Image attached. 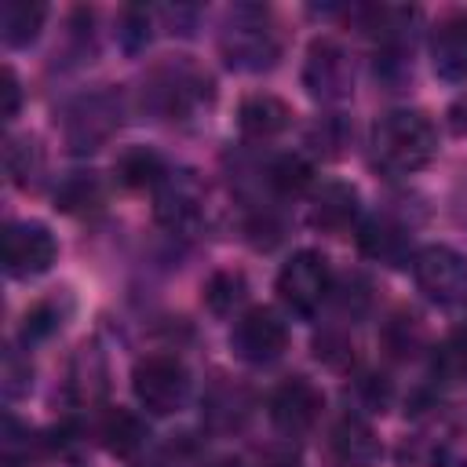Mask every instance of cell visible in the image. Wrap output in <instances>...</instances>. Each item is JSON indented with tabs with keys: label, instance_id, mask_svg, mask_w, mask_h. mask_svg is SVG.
Segmentation results:
<instances>
[{
	"label": "cell",
	"instance_id": "1",
	"mask_svg": "<svg viewBox=\"0 0 467 467\" xmlns=\"http://www.w3.org/2000/svg\"><path fill=\"white\" fill-rule=\"evenodd\" d=\"M438 153V131L420 109H394L372 128V164L387 175H412Z\"/></svg>",
	"mask_w": 467,
	"mask_h": 467
},
{
	"label": "cell",
	"instance_id": "2",
	"mask_svg": "<svg viewBox=\"0 0 467 467\" xmlns=\"http://www.w3.org/2000/svg\"><path fill=\"white\" fill-rule=\"evenodd\" d=\"M219 51H223L230 69L263 73L277 62L281 40H277V29L263 7H234L226 26H223Z\"/></svg>",
	"mask_w": 467,
	"mask_h": 467
},
{
	"label": "cell",
	"instance_id": "3",
	"mask_svg": "<svg viewBox=\"0 0 467 467\" xmlns=\"http://www.w3.org/2000/svg\"><path fill=\"white\" fill-rule=\"evenodd\" d=\"M212 99V80L190 66L186 58H171V62H161L146 84H142V106L164 120H179V117H190L193 109H201L204 102Z\"/></svg>",
	"mask_w": 467,
	"mask_h": 467
},
{
	"label": "cell",
	"instance_id": "4",
	"mask_svg": "<svg viewBox=\"0 0 467 467\" xmlns=\"http://www.w3.org/2000/svg\"><path fill=\"white\" fill-rule=\"evenodd\" d=\"M131 390L150 416H171L190 394V372L175 354H146L131 368Z\"/></svg>",
	"mask_w": 467,
	"mask_h": 467
},
{
	"label": "cell",
	"instance_id": "5",
	"mask_svg": "<svg viewBox=\"0 0 467 467\" xmlns=\"http://www.w3.org/2000/svg\"><path fill=\"white\" fill-rule=\"evenodd\" d=\"M328 292H332V270H328V259L314 248L296 252L277 274V296L299 317L317 314Z\"/></svg>",
	"mask_w": 467,
	"mask_h": 467
},
{
	"label": "cell",
	"instance_id": "6",
	"mask_svg": "<svg viewBox=\"0 0 467 467\" xmlns=\"http://www.w3.org/2000/svg\"><path fill=\"white\" fill-rule=\"evenodd\" d=\"M303 88L317 102H343L354 91V58L336 36H317L303 58Z\"/></svg>",
	"mask_w": 467,
	"mask_h": 467
},
{
	"label": "cell",
	"instance_id": "7",
	"mask_svg": "<svg viewBox=\"0 0 467 467\" xmlns=\"http://www.w3.org/2000/svg\"><path fill=\"white\" fill-rule=\"evenodd\" d=\"M412 277L416 288L438 306L467 299V255L449 244H423L412 255Z\"/></svg>",
	"mask_w": 467,
	"mask_h": 467
},
{
	"label": "cell",
	"instance_id": "8",
	"mask_svg": "<svg viewBox=\"0 0 467 467\" xmlns=\"http://www.w3.org/2000/svg\"><path fill=\"white\" fill-rule=\"evenodd\" d=\"M230 350L244 365H274L288 350V325L270 306H248L230 328Z\"/></svg>",
	"mask_w": 467,
	"mask_h": 467
},
{
	"label": "cell",
	"instance_id": "9",
	"mask_svg": "<svg viewBox=\"0 0 467 467\" xmlns=\"http://www.w3.org/2000/svg\"><path fill=\"white\" fill-rule=\"evenodd\" d=\"M58 255L55 234L44 223H7L4 230V270L11 277L47 274Z\"/></svg>",
	"mask_w": 467,
	"mask_h": 467
},
{
	"label": "cell",
	"instance_id": "10",
	"mask_svg": "<svg viewBox=\"0 0 467 467\" xmlns=\"http://www.w3.org/2000/svg\"><path fill=\"white\" fill-rule=\"evenodd\" d=\"M325 409V394L317 383H310L306 376H292L285 379L274 394H270V420L277 431L285 434H303L321 420Z\"/></svg>",
	"mask_w": 467,
	"mask_h": 467
},
{
	"label": "cell",
	"instance_id": "11",
	"mask_svg": "<svg viewBox=\"0 0 467 467\" xmlns=\"http://www.w3.org/2000/svg\"><path fill=\"white\" fill-rule=\"evenodd\" d=\"M201 204H204V190L193 179V171H164V179L157 182V219L171 230H186L201 219Z\"/></svg>",
	"mask_w": 467,
	"mask_h": 467
},
{
	"label": "cell",
	"instance_id": "12",
	"mask_svg": "<svg viewBox=\"0 0 467 467\" xmlns=\"http://www.w3.org/2000/svg\"><path fill=\"white\" fill-rule=\"evenodd\" d=\"M431 66L441 80H467V11H449L431 29Z\"/></svg>",
	"mask_w": 467,
	"mask_h": 467
},
{
	"label": "cell",
	"instance_id": "13",
	"mask_svg": "<svg viewBox=\"0 0 467 467\" xmlns=\"http://www.w3.org/2000/svg\"><path fill=\"white\" fill-rule=\"evenodd\" d=\"M117 128V102L113 95L99 91V95H88L80 99L73 109H69V120H66V139L73 150H99L109 131Z\"/></svg>",
	"mask_w": 467,
	"mask_h": 467
},
{
	"label": "cell",
	"instance_id": "14",
	"mask_svg": "<svg viewBox=\"0 0 467 467\" xmlns=\"http://www.w3.org/2000/svg\"><path fill=\"white\" fill-rule=\"evenodd\" d=\"M328 456L336 467H376L383 445L361 416H343L328 434Z\"/></svg>",
	"mask_w": 467,
	"mask_h": 467
},
{
	"label": "cell",
	"instance_id": "15",
	"mask_svg": "<svg viewBox=\"0 0 467 467\" xmlns=\"http://www.w3.org/2000/svg\"><path fill=\"white\" fill-rule=\"evenodd\" d=\"M358 212H361V201H358V190L350 182H325L314 193L310 226L321 234H332V237H343L358 223Z\"/></svg>",
	"mask_w": 467,
	"mask_h": 467
},
{
	"label": "cell",
	"instance_id": "16",
	"mask_svg": "<svg viewBox=\"0 0 467 467\" xmlns=\"http://www.w3.org/2000/svg\"><path fill=\"white\" fill-rule=\"evenodd\" d=\"M358 248H361L368 259L387 263V266H405V263H412V259H409V230H405L398 219H390V215L368 219V223L361 226V234H358Z\"/></svg>",
	"mask_w": 467,
	"mask_h": 467
},
{
	"label": "cell",
	"instance_id": "17",
	"mask_svg": "<svg viewBox=\"0 0 467 467\" xmlns=\"http://www.w3.org/2000/svg\"><path fill=\"white\" fill-rule=\"evenodd\" d=\"M292 124V109L277 95H248L237 106V128L248 139H274Z\"/></svg>",
	"mask_w": 467,
	"mask_h": 467
},
{
	"label": "cell",
	"instance_id": "18",
	"mask_svg": "<svg viewBox=\"0 0 467 467\" xmlns=\"http://www.w3.org/2000/svg\"><path fill=\"white\" fill-rule=\"evenodd\" d=\"M106 376L109 372H106V358H102L99 343H84L77 350V358H73V368H69V390H73V398L80 405H99L106 398V387H109Z\"/></svg>",
	"mask_w": 467,
	"mask_h": 467
},
{
	"label": "cell",
	"instance_id": "19",
	"mask_svg": "<svg viewBox=\"0 0 467 467\" xmlns=\"http://www.w3.org/2000/svg\"><path fill=\"white\" fill-rule=\"evenodd\" d=\"M47 7L36 0H7L0 7V36L7 47H26L36 40L40 26H44Z\"/></svg>",
	"mask_w": 467,
	"mask_h": 467
},
{
	"label": "cell",
	"instance_id": "20",
	"mask_svg": "<svg viewBox=\"0 0 467 467\" xmlns=\"http://www.w3.org/2000/svg\"><path fill=\"white\" fill-rule=\"evenodd\" d=\"M99 438H102V449L113 452V456H131L142 449L146 441V427L135 412L128 409H109L99 423Z\"/></svg>",
	"mask_w": 467,
	"mask_h": 467
},
{
	"label": "cell",
	"instance_id": "21",
	"mask_svg": "<svg viewBox=\"0 0 467 467\" xmlns=\"http://www.w3.org/2000/svg\"><path fill=\"white\" fill-rule=\"evenodd\" d=\"M113 171H117V179H120L124 186H131V190H139V186H157V182L164 179L161 157H157L153 150H142V146L120 153V161L113 164Z\"/></svg>",
	"mask_w": 467,
	"mask_h": 467
},
{
	"label": "cell",
	"instance_id": "22",
	"mask_svg": "<svg viewBox=\"0 0 467 467\" xmlns=\"http://www.w3.org/2000/svg\"><path fill=\"white\" fill-rule=\"evenodd\" d=\"M248 296V281L241 270H219L204 285V303L212 314H234Z\"/></svg>",
	"mask_w": 467,
	"mask_h": 467
},
{
	"label": "cell",
	"instance_id": "23",
	"mask_svg": "<svg viewBox=\"0 0 467 467\" xmlns=\"http://www.w3.org/2000/svg\"><path fill=\"white\" fill-rule=\"evenodd\" d=\"M266 179H270V186H274L281 197H299V193L310 186V164H306L303 157H296V153H285V157H277V161L270 164Z\"/></svg>",
	"mask_w": 467,
	"mask_h": 467
},
{
	"label": "cell",
	"instance_id": "24",
	"mask_svg": "<svg viewBox=\"0 0 467 467\" xmlns=\"http://www.w3.org/2000/svg\"><path fill=\"white\" fill-rule=\"evenodd\" d=\"M350 124L339 117V113H328V117H321L314 128H310V135H306V142L321 153V157H343V150L350 146Z\"/></svg>",
	"mask_w": 467,
	"mask_h": 467
},
{
	"label": "cell",
	"instance_id": "25",
	"mask_svg": "<svg viewBox=\"0 0 467 467\" xmlns=\"http://www.w3.org/2000/svg\"><path fill=\"white\" fill-rule=\"evenodd\" d=\"M36 164H40V153H36V142L33 139H11L7 142V171L15 175L18 186H29Z\"/></svg>",
	"mask_w": 467,
	"mask_h": 467
},
{
	"label": "cell",
	"instance_id": "26",
	"mask_svg": "<svg viewBox=\"0 0 467 467\" xmlns=\"http://www.w3.org/2000/svg\"><path fill=\"white\" fill-rule=\"evenodd\" d=\"M120 40L128 51H139L146 40H150V11L142 7H128L120 15Z\"/></svg>",
	"mask_w": 467,
	"mask_h": 467
},
{
	"label": "cell",
	"instance_id": "27",
	"mask_svg": "<svg viewBox=\"0 0 467 467\" xmlns=\"http://www.w3.org/2000/svg\"><path fill=\"white\" fill-rule=\"evenodd\" d=\"M91 201H99V186H95V179L91 175H73L62 190H58V204L62 208H88Z\"/></svg>",
	"mask_w": 467,
	"mask_h": 467
},
{
	"label": "cell",
	"instance_id": "28",
	"mask_svg": "<svg viewBox=\"0 0 467 467\" xmlns=\"http://www.w3.org/2000/svg\"><path fill=\"white\" fill-rule=\"evenodd\" d=\"M58 328V314L51 310V303H40L26 314V325H22V336L26 339H40V336H51Z\"/></svg>",
	"mask_w": 467,
	"mask_h": 467
},
{
	"label": "cell",
	"instance_id": "29",
	"mask_svg": "<svg viewBox=\"0 0 467 467\" xmlns=\"http://www.w3.org/2000/svg\"><path fill=\"white\" fill-rule=\"evenodd\" d=\"M4 120H15V113H18V99H22V91H18V77H15V69L11 66H4Z\"/></svg>",
	"mask_w": 467,
	"mask_h": 467
},
{
	"label": "cell",
	"instance_id": "30",
	"mask_svg": "<svg viewBox=\"0 0 467 467\" xmlns=\"http://www.w3.org/2000/svg\"><path fill=\"white\" fill-rule=\"evenodd\" d=\"M452 124H456V131H467V99L452 109Z\"/></svg>",
	"mask_w": 467,
	"mask_h": 467
},
{
	"label": "cell",
	"instance_id": "31",
	"mask_svg": "<svg viewBox=\"0 0 467 467\" xmlns=\"http://www.w3.org/2000/svg\"><path fill=\"white\" fill-rule=\"evenodd\" d=\"M208 467H244V463L234 460V456H223V460H215V463H208Z\"/></svg>",
	"mask_w": 467,
	"mask_h": 467
},
{
	"label": "cell",
	"instance_id": "32",
	"mask_svg": "<svg viewBox=\"0 0 467 467\" xmlns=\"http://www.w3.org/2000/svg\"><path fill=\"white\" fill-rule=\"evenodd\" d=\"M139 467H157V463H139Z\"/></svg>",
	"mask_w": 467,
	"mask_h": 467
},
{
	"label": "cell",
	"instance_id": "33",
	"mask_svg": "<svg viewBox=\"0 0 467 467\" xmlns=\"http://www.w3.org/2000/svg\"><path fill=\"white\" fill-rule=\"evenodd\" d=\"M460 467H467V460H463V463H460Z\"/></svg>",
	"mask_w": 467,
	"mask_h": 467
}]
</instances>
